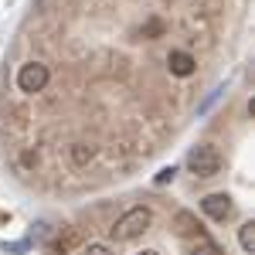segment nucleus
<instances>
[{"instance_id": "f257e3e1", "label": "nucleus", "mask_w": 255, "mask_h": 255, "mask_svg": "<svg viewBox=\"0 0 255 255\" xmlns=\"http://www.w3.org/2000/svg\"><path fill=\"white\" fill-rule=\"evenodd\" d=\"M150 221H153L150 208H143V204H139V208H129V211L113 225V238H116V242H133V238H139L150 228Z\"/></svg>"}, {"instance_id": "f03ea898", "label": "nucleus", "mask_w": 255, "mask_h": 255, "mask_svg": "<svg viewBox=\"0 0 255 255\" xmlns=\"http://www.w3.org/2000/svg\"><path fill=\"white\" fill-rule=\"evenodd\" d=\"M48 79H51L48 65H41V61H27V65H20V72H17V89H20V92H27V96H34V92H44Z\"/></svg>"}, {"instance_id": "7ed1b4c3", "label": "nucleus", "mask_w": 255, "mask_h": 255, "mask_svg": "<svg viewBox=\"0 0 255 255\" xmlns=\"http://www.w3.org/2000/svg\"><path fill=\"white\" fill-rule=\"evenodd\" d=\"M187 167H191L197 177H215L218 170H221V153H218L215 146H197L194 153L187 157Z\"/></svg>"}, {"instance_id": "20e7f679", "label": "nucleus", "mask_w": 255, "mask_h": 255, "mask_svg": "<svg viewBox=\"0 0 255 255\" xmlns=\"http://www.w3.org/2000/svg\"><path fill=\"white\" fill-rule=\"evenodd\" d=\"M167 68H170V75H177V79H187V75H194V72H197V58L191 55V51L174 48V51L167 55Z\"/></svg>"}, {"instance_id": "39448f33", "label": "nucleus", "mask_w": 255, "mask_h": 255, "mask_svg": "<svg viewBox=\"0 0 255 255\" xmlns=\"http://www.w3.org/2000/svg\"><path fill=\"white\" fill-rule=\"evenodd\" d=\"M201 211L211 218V221H225V218L232 215V197L228 194H208L201 201Z\"/></svg>"}, {"instance_id": "423d86ee", "label": "nucleus", "mask_w": 255, "mask_h": 255, "mask_svg": "<svg viewBox=\"0 0 255 255\" xmlns=\"http://www.w3.org/2000/svg\"><path fill=\"white\" fill-rule=\"evenodd\" d=\"M96 157H99V146H96V143H89V139H79V143L68 146V160H72L75 170H85Z\"/></svg>"}, {"instance_id": "0eeeda50", "label": "nucleus", "mask_w": 255, "mask_h": 255, "mask_svg": "<svg viewBox=\"0 0 255 255\" xmlns=\"http://www.w3.org/2000/svg\"><path fill=\"white\" fill-rule=\"evenodd\" d=\"M238 245H242L245 255H255V221H245L238 228Z\"/></svg>"}, {"instance_id": "6e6552de", "label": "nucleus", "mask_w": 255, "mask_h": 255, "mask_svg": "<svg viewBox=\"0 0 255 255\" xmlns=\"http://www.w3.org/2000/svg\"><path fill=\"white\" fill-rule=\"evenodd\" d=\"M174 225H177V232H180V235L197 232V221H194V215H191V211H177V215H174Z\"/></svg>"}, {"instance_id": "1a4fd4ad", "label": "nucleus", "mask_w": 255, "mask_h": 255, "mask_svg": "<svg viewBox=\"0 0 255 255\" xmlns=\"http://www.w3.org/2000/svg\"><path fill=\"white\" fill-rule=\"evenodd\" d=\"M191 255H225V252L218 249L215 242H208V238H204V242H201V245H197V249H194Z\"/></svg>"}, {"instance_id": "9d476101", "label": "nucleus", "mask_w": 255, "mask_h": 255, "mask_svg": "<svg viewBox=\"0 0 255 255\" xmlns=\"http://www.w3.org/2000/svg\"><path fill=\"white\" fill-rule=\"evenodd\" d=\"M82 255H116L109 245H102V242H96V245H85L82 249Z\"/></svg>"}, {"instance_id": "9b49d317", "label": "nucleus", "mask_w": 255, "mask_h": 255, "mask_svg": "<svg viewBox=\"0 0 255 255\" xmlns=\"http://www.w3.org/2000/svg\"><path fill=\"white\" fill-rule=\"evenodd\" d=\"M170 177H174V167H167V170H160V177H157V180L163 184V180H170Z\"/></svg>"}, {"instance_id": "f8f14e48", "label": "nucleus", "mask_w": 255, "mask_h": 255, "mask_svg": "<svg viewBox=\"0 0 255 255\" xmlns=\"http://www.w3.org/2000/svg\"><path fill=\"white\" fill-rule=\"evenodd\" d=\"M139 255H160V252H157V249H146V252H139Z\"/></svg>"}]
</instances>
